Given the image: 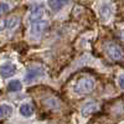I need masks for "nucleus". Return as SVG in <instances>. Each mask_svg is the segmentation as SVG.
Returning a JSON list of instances; mask_svg holds the SVG:
<instances>
[{"label": "nucleus", "instance_id": "ddd939ff", "mask_svg": "<svg viewBox=\"0 0 124 124\" xmlns=\"http://www.w3.org/2000/svg\"><path fill=\"white\" fill-rule=\"evenodd\" d=\"M9 11V5L6 3H0V15Z\"/></svg>", "mask_w": 124, "mask_h": 124}, {"label": "nucleus", "instance_id": "f03ea898", "mask_svg": "<svg viewBox=\"0 0 124 124\" xmlns=\"http://www.w3.org/2000/svg\"><path fill=\"white\" fill-rule=\"evenodd\" d=\"M104 48H106L107 55H108L112 60L120 61V60L124 58V51H123V48H122L119 45H117V44H114V42H107L106 46H104Z\"/></svg>", "mask_w": 124, "mask_h": 124}, {"label": "nucleus", "instance_id": "9d476101", "mask_svg": "<svg viewBox=\"0 0 124 124\" xmlns=\"http://www.w3.org/2000/svg\"><path fill=\"white\" fill-rule=\"evenodd\" d=\"M19 24V19L16 16H10L5 20V29H14Z\"/></svg>", "mask_w": 124, "mask_h": 124}, {"label": "nucleus", "instance_id": "f257e3e1", "mask_svg": "<svg viewBox=\"0 0 124 124\" xmlns=\"http://www.w3.org/2000/svg\"><path fill=\"white\" fill-rule=\"evenodd\" d=\"M94 79L92 77L88 76H82L81 78H78V81L75 85V92L78 93V94H87V93H91L94 88Z\"/></svg>", "mask_w": 124, "mask_h": 124}, {"label": "nucleus", "instance_id": "6e6552de", "mask_svg": "<svg viewBox=\"0 0 124 124\" xmlns=\"http://www.w3.org/2000/svg\"><path fill=\"white\" fill-rule=\"evenodd\" d=\"M13 108L8 104H0V119H4L11 116Z\"/></svg>", "mask_w": 124, "mask_h": 124}, {"label": "nucleus", "instance_id": "423d86ee", "mask_svg": "<svg viewBox=\"0 0 124 124\" xmlns=\"http://www.w3.org/2000/svg\"><path fill=\"white\" fill-rule=\"evenodd\" d=\"M44 15V6L42 5H34L31 8L30 13V20L31 21H39Z\"/></svg>", "mask_w": 124, "mask_h": 124}, {"label": "nucleus", "instance_id": "0eeeda50", "mask_svg": "<svg viewBox=\"0 0 124 124\" xmlns=\"http://www.w3.org/2000/svg\"><path fill=\"white\" fill-rule=\"evenodd\" d=\"M68 3H70V0H50L48 6H50L51 10H54V11H58V10L63 9Z\"/></svg>", "mask_w": 124, "mask_h": 124}, {"label": "nucleus", "instance_id": "9b49d317", "mask_svg": "<svg viewBox=\"0 0 124 124\" xmlns=\"http://www.w3.org/2000/svg\"><path fill=\"white\" fill-rule=\"evenodd\" d=\"M8 88L10 91H13V92H16V91H20L23 88V85H21V82L17 81V79H13V81H10L9 82V85H8Z\"/></svg>", "mask_w": 124, "mask_h": 124}, {"label": "nucleus", "instance_id": "7ed1b4c3", "mask_svg": "<svg viewBox=\"0 0 124 124\" xmlns=\"http://www.w3.org/2000/svg\"><path fill=\"white\" fill-rule=\"evenodd\" d=\"M48 27V23L47 21H44V20H39V21H34L32 25L30 27V34L32 36H40L42 35L45 31L47 30Z\"/></svg>", "mask_w": 124, "mask_h": 124}, {"label": "nucleus", "instance_id": "4468645a", "mask_svg": "<svg viewBox=\"0 0 124 124\" xmlns=\"http://www.w3.org/2000/svg\"><path fill=\"white\" fill-rule=\"evenodd\" d=\"M118 85L122 89H124V75H122L119 78H118Z\"/></svg>", "mask_w": 124, "mask_h": 124}, {"label": "nucleus", "instance_id": "1a4fd4ad", "mask_svg": "<svg viewBox=\"0 0 124 124\" xmlns=\"http://www.w3.org/2000/svg\"><path fill=\"white\" fill-rule=\"evenodd\" d=\"M20 114L24 117H31L34 114V107L31 104H23L20 107Z\"/></svg>", "mask_w": 124, "mask_h": 124}, {"label": "nucleus", "instance_id": "2eb2a0df", "mask_svg": "<svg viewBox=\"0 0 124 124\" xmlns=\"http://www.w3.org/2000/svg\"><path fill=\"white\" fill-rule=\"evenodd\" d=\"M5 29V20H0V31Z\"/></svg>", "mask_w": 124, "mask_h": 124}, {"label": "nucleus", "instance_id": "20e7f679", "mask_svg": "<svg viewBox=\"0 0 124 124\" xmlns=\"http://www.w3.org/2000/svg\"><path fill=\"white\" fill-rule=\"evenodd\" d=\"M44 75H45V73H44L42 68H40V67H32V68H30V70L27 71V73H26V76H25V81L30 83V82H34V81L41 78Z\"/></svg>", "mask_w": 124, "mask_h": 124}, {"label": "nucleus", "instance_id": "f8f14e48", "mask_svg": "<svg viewBox=\"0 0 124 124\" xmlns=\"http://www.w3.org/2000/svg\"><path fill=\"white\" fill-rule=\"evenodd\" d=\"M101 16L103 17V19H108V16L112 14V9H110V6L108 5V4H104L102 8H101Z\"/></svg>", "mask_w": 124, "mask_h": 124}, {"label": "nucleus", "instance_id": "39448f33", "mask_svg": "<svg viewBox=\"0 0 124 124\" xmlns=\"http://www.w3.org/2000/svg\"><path fill=\"white\" fill-rule=\"evenodd\" d=\"M15 72H16V67L13 63H5V65L0 66V76L4 78L11 77Z\"/></svg>", "mask_w": 124, "mask_h": 124}]
</instances>
